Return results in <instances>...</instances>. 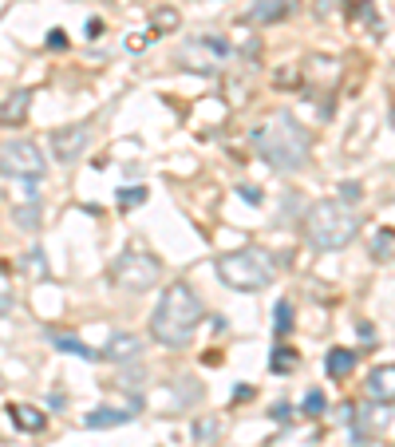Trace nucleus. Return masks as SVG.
Instances as JSON below:
<instances>
[{"label":"nucleus","mask_w":395,"mask_h":447,"mask_svg":"<svg viewBox=\"0 0 395 447\" xmlns=\"http://www.w3.org/2000/svg\"><path fill=\"white\" fill-rule=\"evenodd\" d=\"M253 147L269 162V170H276V174H296V170H305L308 159H312V135L288 111L269 115L253 131Z\"/></svg>","instance_id":"obj_1"},{"label":"nucleus","mask_w":395,"mask_h":447,"mask_svg":"<svg viewBox=\"0 0 395 447\" xmlns=\"http://www.w3.org/2000/svg\"><path fill=\"white\" fill-rule=\"evenodd\" d=\"M198 325H202V301L186 281H174L162 289L154 313H150V337L166 348H186L194 340Z\"/></svg>","instance_id":"obj_2"},{"label":"nucleus","mask_w":395,"mask_h":447,"mask_svg":"<svg viewBox=\"0 0 395 447\" xmlns=\"http://www.w3.org/2000/svg\"><path fill=\"white\" fill-rule=\"evenodd\" d=\"M300 234H305V242L312 249L332 254V249H344L356 242L360 214L352 206H344L340 198H324V202H316V206H308L305 222H300Z\"/></svg>","instance_id":"obj_3"},{"label":"nucleus","mask_w":395,"mask_h":447,"mask_svg":"<svg viewBox=\"0 0 395 447\" xmlns=\"http://www.w3.org/2000/svg\"><path fill=\"white\" fill-rule=\"evenodd\" d=\"M217 278L226 289H237V293H257V289L273 285L276 278V261L265 249H233V254H221L214 261Z\"/></svg>","instance_id":"obj_4"},{"label":"nucleus","mask_w":395,"mask_h":447,"mask_svg":"<svg viewBox=\"0 0 395 447\" xmlns=\"http://www.w3.org/2000/svg\"><path fill=\"white\" fill-rule=\"evenodd\" d=\"M111 281L119 289H127V293H147L162 281V261L142 246H127L111 266Z\"/></svg>","instance_id":"obj_5"},{"label":"nucleus","mask_w":395,"mask_h":447,"mask_svg":"<svg viewBox=\"0 0 395 447\" xmlns=\"http://www.w3.org/2000/svg\"><path fill=\"white\" fill-rule=\"evenodd\" d=\"M233 56V48H229L221 36H214V32H202V36H190V40H182L174 48V64L182 71H198V76H214V71H221V64Z\"/></svg>","instance_id":"obj_6"},{"label":"nucleus","mask_w":395,"mask_h":447,"mask_svg":"<svg viewBox=\"0 0 395 447\" xmlns=\"http://www.w3.org/2000/svg\"><path fill=\"white\" fill-rule=\"evenodd\" d=\"M44 170H48V159H44V150L32 139L0 143V174H8V179H40Z\"/></svg>","instance_id":"obj_7"},{"label":"nucleus","mask_w":395,"mask_h":447,"mask_svg":"<svg viewBox=\"0 0 395 447\" xmlns=\"http://www.w3.org/2000/svg\"><path fill=\"white\" fill-rule=\"evenodd\" d=\"M87 143H91V127L87 123H71V127L51 131V155H56V162H63V167L79 162V155L87 150Z\"/></svg>","instance_id":"obj_8"},{"label":"nucleus","mask_w":395,"mask_h":447,"mask_svg":"<svg viewBox=\"0 0 395 447\" xmlns=\"http://www.w3.org/2000/svg\"><path fill=\"white\" fill-rule=\"evenodd\" d=\"M364 392L375 404H395V364H375L364 380Z\"/></svg>","instance_id":"obj_9"},{"label":"nucleus","mask_w":395,"mask_h":447,"mask_svg":"<svg viewBox=\"0 0 395 447\" xmlns=\"http://www.w3.org/2000/svg\"><path fill=\"white\" fill-rule=\"evenodd\" d=\"M288 12H293V0H253L241 20L245 24H276V20H285Z\"/></svg>","instance_id":"obj_10"},{"label":"nucleus","mask_w":395,"mask_h":447,"mask_svg":"<svg viewBox=\"0 0 395 447\" xmlns=\"http://www.w3.org/2000/svg\"><path fill=\"white\" fill-rule=\"evenodd\" d=\"M103 357L115 360V364H135V360L142 357V340H138L135 333H115V337L107 340V348H103Z\"/></svg>","instance_id":"obj_11"},{"label":"nucleus","mask_w":395,"mask_h":447,"mask_svg":"<svg viewBox=\"0 0 395 447\" xmlns=\"http://www.w3.org/2000/svg\"><path fill=\"white\" fill-rule=\"evenodd\" d=\"M28 107H32V91H12L8 100L0 103V123H4V127H20V123H24V115H28Z\"/></svg>","instance_id":"obj_12"},{"label":"nucleus","mask_w":395,"mask_h":447,"mask_svg":"<svg viewBox=\"0 0 395 447\" xmlns=\"http://www.w3.org/2000/svg\"><path fill=\"white\" fill-rule=\"evenodd\" d=\"M8 416H12V424H16L20 431H32V436L48 427V416H44L40 407H32V404H12V407H8Z\"/></svg>","instance_id":"obj_13"},{"label":"nucleus","mask_w":395,"mask_h":447,"mask_svg":"<svg viewBox=\"0 0 395 447\" xmlns=\"http://www.w3.org/2000/svg\"><path fill=\"white\" fill-rule=\"evenodd\" d=\"M352 368H356V352L352 348H332V352L324 357V372L332 380H348L352 376Z\"/></svg>","instance_id":"obj_14"},{"label":"nucleus","mask_w":395,"mask_h":447,"mask_svg":"<svg viewBox=\"0 0 395 447\" xmlns=\"http://www.w3.org/2000/svg\"><path fill=\"white\" fill-rule=\"evenodd\" d=\"M119 424H130V412H119V407H95L83 416V427H119Z\"/></svg>","instance_id":"obj_15"},{"label":"nucleus","mask_w":395,"mask_h":447,"mask_svg":"<svg viewBox=\"0 0 395 447\" xmlns=\"http://www.w3.org/2000/svg\"><path fill=\"white\" fill-rule=\"evenodd\" d=\"M178 20H182V16H178L174 4H154V8H150V32H154V36H166V32H174Z\"/></svg>","instance_id":"obj_16"},{"label":"nucleus","mask_w":395,"mask_h":447,"mask_svg":"<svg viewBox=\"0 0 395 447\" xmlns=\"http://www.w3.org/2000/svg\"><path fill=\"white\" fill-rule=\"evenodd\" d=\"M48 340L59 348V352H68V357H83V360H95L99 357V352H91L79 337H71V333H48Z\"/></svg>","instance_id":"obj_17"},{"label":"nucleus","mask_w":395,"mask_h":447,"mask_svg":"<svg viewBox=\"0 0 395 447\" xmlns=\"http://www.w3.org/2000/svg\"><path fill=\"white\" fill-rule=\"evenodd\" d=\"M296 364H300V352H296V348H276L273 360H269V368H273V372H281V376H285V372H293Z\"/></svg>","instance_id":"obj_18"},{"label":"nucleus","mask_w":395,"mask_h":447,"mask_svg":"<svg viewBox=\"0 0 395 447\" xmlns=\"http://www.w3.org/2000/svg\"><path fill=\"white\" fill-rule=\"evenodd\" d=\"M391 249H395V230H391V226H384V230H379V234L372 238V258H375V261H384L387 254H391Z\"/></svg>","instance_id":"obj_19"},{"label":"nucleus","mask_w":395,"mask_h":447,"mask_svg":"<svg viewBox=\"0 0 395 447\" xmlns=\"http://www.w3.org/2000/svg\"><path fill=\"white\" fill-rule=\"evenodd\" d=\"M12 222H16L20 230H40V202H32V206H16L12 210Z\"/></svg>","instance_id":"obj_20"},{"label":"nucleus","mask_w":395,"mask_h":447,"mask_svg":"<svg viewBox=\"0 0 395 447\" xmlns=\"http://www.w3.org/2000/svg\"><path fill=\"white\" fill-rule=\"evenodd\" d=\"M138 202H147V186H127V190H119V206H123V210H135Z\"/></svg>","instance_id":"obj_21"},{"label":"nucleus","mask_w":395,"mask_h":447,"mask_svg":"<svg viewBox=\"0 0 395 447\" xmlns=\"http://www.w3.org/2000/svg\"><path fill=\"white\" fill-rule=\"evenodd\" d=\"M288 333H293V305L281 301L276 305V337H288Z\"/></svg>","instance_id":"obj_22"},{"label":"nucleus","mask_w":395,"mask_h":447,"mask_svg":"<svg viewBox=\"0 0 395 447\" xmlns=\"http://www.w3.org/2000/svg\"><path fill=\"white\" fill-rule=\"evenodd\" d=\"M320 412H324V392L312 388V392L305 396V416H320Z\"/></svg>","instance_id":"obj_23"},{"label":"nucleus","mask_w":395,"mask_h":447,"mask_svg":"<svg viewBox=\"0 0 395 447\" xmlns=\"http://www.w3.org/2000/svg\"><path fill=\"white\" fill-rule=\"evenodd\" d=\"M24 266H28V273H36V278H44V273H48V266H44V254H40V249H32Z\"/></svg>","instance_id":"obj_24"},{"label":"nucleus","mask_w":395,"mask_h":447,"mask_svg":"<svg viewBox=\"0 0 395 447\" xmlns=\"http://www.w3.org/2000/svg\"><path fill=\"white\" fill-rule=\"evenodd\" d=\"M48 48L63 52V48H68V32H63V28H51V32H48Z\"/></svg>","instance_id":"obj_25"},{"label":"nucleus","mask_w":395,"mask_h":447,"mask_svg":"<svg viewBox=\"0 0 395 447\" xmlns=\"http://www.w3.org/2000/svg\"><path fill=\"white\" fill-rule=\"evenodd\" d=\"M276 447H312V436H285Z\"/></svg>","instance_id":"obj_26"},{"label":"nucleus","mask_w":395,"mask_h":447,"mask_svg":"<svg viewBox=\"0 0 395 447\" xmlns=\"http://www.w3.org/2000/svg\"><path fill=\"white\" fill-rule=\"evenodd\" d=\"M150 44V36H142V32H130V40H127V48L130 52H142Z\"/></svg>","instance_id":"obj_27"},{"label":"nucleus","mask_w":395,"mask_h":447,"mask_svg":"<svg viewBox=\"0 0 395 447\" xmlns=\"http://www.w3.org/2000/svg\"><path fill=\"white\" fill-rule=\"evenodd\" d=\"M12 309V293H8V285H4V281H0V317H4V313H8Z\"/></svg>","instance_id":"obj_28"},{"label":"nucleus","mask_w":395,"mask_h":447,"mask_svg":"<svg viewBox=\"0 0 395 447\" xmlns=\"http://www.w3.org/2000/svg\"><path fill=\"white\" fill-rule=\"evenodd\" d=\"M340 190H344V198H340L344 206H348V202H356V198H360V186H356V182H344Z\"/></svg>","instance_id":"obj_29"},{"label":"nucleus","mask_w":395,"mask_h":447,"mask_svg":"<svg viewBox=\"0 0 395 447\" xmlns=\"http://www.w3.org/2000/svg\"><path fill=\"white\" fill-rule=\"evenodd\" d=\"M241 194H245V202H261V190L257 186H241Z\"/></svg>","instance_id":"obj_30"},{"label":"nucleus","mask_w":395,"mask_h":447,"mask_svg":"<svg viewBox=\"0 0 395 447\" xmlns=\"http://www.w3.org/2000/svg\"><path fill=\"white\" fill-rule=\"evenodd\" d=\"M237 400H241V404H245V400H253V388H237V392H233V404H237Z\"/></svg>","instance_id":"obj_31"},{"label":"nucleus","mask_w":395,"mask_h":447,"mask_svg":"<svg viewBox=\"0 0 395 447\" xmlns=\"http://www.w3.org/2000/svg\"><path fill=\"white\" fill-rule=\"evenodd\" d=\"M273 419H281V424H285V419H288V407H285V404H276V407H273Z\"/></svg>","instance_id":"obj_32"}]
</instances>
